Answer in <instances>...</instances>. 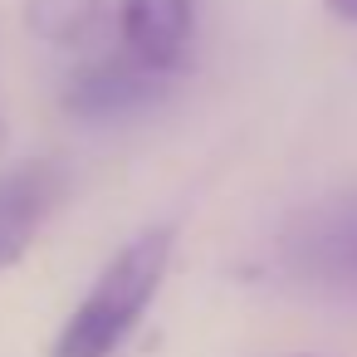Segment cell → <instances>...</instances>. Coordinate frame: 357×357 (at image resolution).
<instances>
[{
  "mask_svg": "<svg viewBox=\"0 0 357 357\" xmlns=\"http://www.w3.org/2000/svg\"><path fill=\"white\" fill-rule=\"evenodd\" d=\"M172 245H176V225H152L142 230L137 240H128L113 264L98 274L93 294L69 313L59 342H54V357H113L137 318L147 313L167 264H172Z\"/></svg>",
  "mask_w": 357,
  "mask_h": 357,
  "instance_id": "1",
  "label": "cell"
},
{
  "mask_svg": "<svg viewBox=\"0 0 357 357\" xmlns=\"http://www.w3.org/2000/svg\"><path fill=\"white\" fill-rule=\"evenodd\" d=\"M279 269L323 294H357V191L298 211L279 235Z\"/></svg>",
  "mask_w": 357,
  "mask_h": 357,
  "instance_id": "2",
  "label": "cell"
},
{
  "mask_svg": "<svg viewBox=\"0 0 357 357\" xmlns=\"http://www.w3.org/2000/svg\"><path fill=\"white\" fill-rule=\"evenodd\" d=\"M176 74L181 69H162V64L123 50L118 59L89 64L84 74L69 79L64 113L79 118V123H123V118H137V113L157 108L176 89Z\"/></svg>",
  "mask_w": 357,
  "mask_h": 357,
  "instance_id": "3",
  "label": "cell"
},
{
  "mask_svg": "<svg viewBox=\"0 0 357 357\" xmlns=\"http://www.w3.org/2000/svg\"><path fill=\"white\" fill-rule=\"evenodd\" d=\"M59 201H64V172H54L50 162L0 176V269H10L35 245Z\"/></svg>",
  "mask_w": 357,
  "mask_h": 357,
  "instance_id": "4",
  "label": "cell"
},
{
  "mask_svg": "<svg viewBox=\"0 0 357 357\" xmlns=\"http://www.w3.org/2000/svg\"><path fill=\"white\" fill-rule=\"evenodd\" d=\"M118 30H123V50L162 69H186L196 0H118Z\"/></svg>",
  "mask_w": 357,
  "mask_h": 357,
  "instance_id": "5",
  "label": "cell"
},
{
  "mask_svg": "<svg viewBox=\"0 0 357 357\" xmlns=\"http://www.w3.org/2000/svg\"><path fill=\"white\" fill-rule=\"evenodd\" d=\"M25 25L59 50H89L108 35V0H25Z\"/></svg>",
  "mask_w": 357,
  "mask_h": 357,
  "instance_id": "6",
  "label": "cell"
},
{
  "mask_svg": "<svg viewBox=\"0 0 357 357\" xmlns=\"http://www.w3.org/2000/svg\"><path fill=\"white\" fill-rule=\"evenodd\" d=\"M323 6L337 15V20H347V25H357V0H323Z\"/></svg>",
  "mask_w": 357,
  "mask_h": 357,
  "instance_id": "7",
  "label": "cell"
},
{
  "mask_svg": "<svg viewBox=\"0 0 357 357\" xmlns=\"http://www.w3.org/2000/svg\"><path fill=\"white\" fill-rule=\"evenodd\" d=\"M0 142H6V128H0Z\"/></svg>",
  "mask_w": 357,
  "mask_h": 357,
  "instance_id": "8",
  "label": "cell"
}]
</instances>
